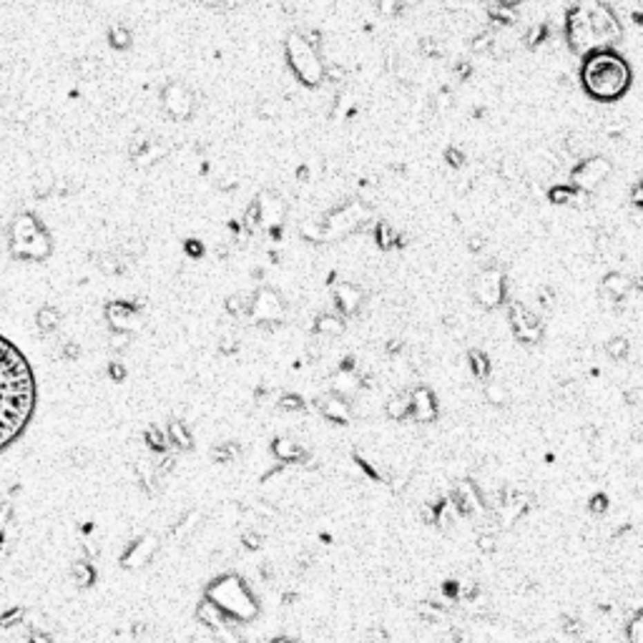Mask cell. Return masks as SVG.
<instances>
[{"label": "cell", "mask_w": 643, "mask_h": 643, "mask_svg": "<svg viewBox=\"0 0 643 643\" xmlns=\"http://www.w3.org/2000/svg\"><path fill=\"white\" fill-rule=\"evenodd\" d=\"M505 291H508L505 274L500 269H495V267L477 271L475 279H472V297L477 299V305L488 307V309L503 305Z\"/></svg>", "instance_id": "8992f818"}, {"label": "cell", "mask_w": 643, "mask_h": 643, "mask_svg": "<svg viewBox=\"0 0 643 643\" xmlns=\"http://www.w3.org/2000/svg\"><path fill=\"white\" fill-rule=\"evenodd\" d=\"M274 643H297V641H289V638H277Z\"/></svg>", "instance_id": "ab89813d"}, {"label": "cell", "mask_w": 643, "mask_h": 643, "mask_svg": "<svg viewBox=\"0 0 643 643\" xmlns=\"http://www.w3.org/2000/svg\"><path fill=\"white\" fill-rule=\"evenodd\" d=\"M608 508H611L608 498H606L603 492H598V495L591 498V512H593V515H603V512H608Z\"/></svg>", "instance_id": "1f68e13d"}, {"label": "cell", "mask_w": 643, "mask_h": 643, "mask_svg": "<svg viewBox=\"0 0 643 643\" xmlns=\"http://www.w3.org/2000/svg\"><path fill=\"white\" fill-rule=\"evenodd\" d=\"M256 211H259V216H262V222L267 227H279L284 222V216H287L284 201L274 194H264L259 199V204H256Z\"/></svg>", "instance_id": "ac0fdd59"}, {"label": "cell", "mask_w": 643, "mask_h": 643, "mask_svg": "<svg viewBox=\"0 0 643 643\" xmlns=\"http://www.w3.org/2000/svg\"><path fill=\"white\" fill-rule=\"evenodd\" d=\"M631 66L626 58L611 48H595L586 56L581 66L583 88L591 98L611 104L628 93L631 88Z\"/></svg>", "instance_id": "7a4b0ae2"}, {"label": "cell", "mask_w": 643, "mask_h": 643, "mask_svg": "<svg viewBox=\"0 0 643 643\" xmlns=\"http://www.w3.org/2000/svg\"><path fill=\"white\" fill-rule=\"evenodd\" d=\"M410 400H412V412H410V420L415 422H435L437 417V400L435 392L425 385L410 390Z\"/></svg>", "instance_id": "4fadbf2b"}, {"label": "cell", "mask_w": 643, "mask_h": 643, "mask_svg": "<svg viewBox=\"0 0 643 643\" xmlns=\"http://www.w3.org/2000/svg\"><path fill=\"white\" fill-rule=\"evenodd\" d=\"M317 407H319V412L327 417V420L339 422V425L349 422V417H352L349 400H345V397H339V394H334V392L322 394V397L317 400Z\"/></svg>", "instance_id": "2e32d148"}, {"label": "cell", "mask_w": 643, "mask_h": 643, "mask_svg": "<svg viewBox=\"0 0 643 643\" xmlns=\"http://www.w3.org/2000/svg\"><path fill=\"white\" fill-rule=\"evenodd\" d=\"M445 161H448V166H452V169H463L468 156H465V151L460 146H448V148H445Z\"/></svg>", "instance_id": "4316f807"}, {"label": "cell", "mask_w": 643, "mask_h": 643, "mask_svg": "<svg viewBox=\"0 0 643 643\" xmlns=\"http://www.w3.org/2000/svg\"><path fill=\"white\" fill-rule=\"evenodd\" d=\"M508 322H510L512 334L520 342H526V345H538L540 339H543V334H546L543 319L530 307L523 305V302H510L508 305Z\"/></svg>", "instance_id": "5b68a950"}, {"label": "cell", "mask_w": 643, "mask_h": 643, "mask_svg": "<svg viewBox=\"0 0 643 643\" xmlns=\"http://www.w3.org/2000/svg\"><path fill=\"white\" fill-rule=\"evenodd\" d=\"M611 171H613V164H611L606 156H591V159H583L581 164L570 171V181H573L570 186H575L578 191L591 194V191H595L603 181L608 179Z\"/></svg>", "instance_id": "52a82bcc"}, {"label": "cell", "mask_w": 643, "mask_h": 643, "mask_svg": "<svg viewBox=\"0 0 643 643\" xmlns=\"http://www.w3.org/2000/svg\"><path fill=\"white\" fill-rule=\"evenodd\" d=\"M374 242H377L380 249H392V247H397V242H400V234L392 229V224L380 222L374 227Z\"/></svg>", "instance_id": "cb8c5ba5"}, {"label": "cell", "mask_w": 643, "mask_h": 643, "mask_svg": "<svg viewBox=\"0 0 643 643\" xmlns=\"http://www.w3.org/2000/svg\"><path fill=\"white\" fill-rule=\"evenodd\" d=\"M251 311L262 322H279L284 317V302L279 299L277 291L271 289H262L256 294V302L251 305Z\"/></svg>", "instance_id": "5bb4252c"}, {"label": "cell", "mask_w": 643, "mask_h": 643, "mask_svg": "<svg viewBox=\"0 0 643 643\" xmlns=\"http://www.w3.org/2000/svg\"><path fill=\"white\" fill-rule=\"evenodd\" d=\"M588 18L593 26L595 38H606V41H618L623 35L621 23L615 18L613 8L608 3H593V8H588Z\"/></svg>", "instance_id": "30bf717a"}, {"label": "cell", "mask_w": 643, "mask_h": 643, "mask_svg": "<svg viewBox=\"0 0 643 643\" xmlns=\"http://www.w3.org/2000/svg\"><path fill=\"white\" fill-rule=\"evenodd\" d=\"M244 0H224V6H229V8H236V6H242Z\"/></svg>", "instance_id": "f35d334b"}, {"label": "cell", "mask_w": 643, "mask_h": 643, "mask_svg": "<svg viewBox=\"0 0 643 643\" xmlns=\"http://www.w3.org/2000/svg\"><path fill=\"white\" fill-rule=\"evenodd\" d=\"M488 400L495 402V405H503V402H508V390L498 382H492V385H488Z\"/></svg>", "instance_id": "f546056e"}, {"label": "cell", "mask_w": 643, "mask_h": 643, "mask_svg": "<svg viewBox=\"0 0 643 643\" xmlns=\"http://www.w3.org/2000/svg\"><path fill=\"white\" fill-rule=\"evenodd\" d=\"M566 38L568 46L581 56H588L591 50H595V33L593 26H591V18H588V8H575V10L568 13Z\"/></svg>", "instance_id": "ba28073f"}, {"label": "cell", "mask_w": 643, "mask_h": 643, "mask_svg": "<svg viewBox=\"0 0 643 643\" xmlns=\"http://www.w3.org/2000/svg\"><path fill=\"white\" fill-rule=\"evenodd\" d=\"M548 196H550L553 204H581L586 191H578V189L570 186V184H558V186L550 189V194Z\"/></svg>", "instance_id": "603a6c76"}, {"label": "cell", "mask_w": 643, "mask_h": 643, "mask_svg": "<svg viewBox=\"0 0 643 643\" xmlns=\"http://www.w3.org/2000/svg\"><path fill=\"white\" fill-rule=\"evenodd\" d=\"M477 548H480L483 553H490V550H495V535H492V532H485V535H480V538H477Z\"/></svg>", "instance_id": "836d02e7"}, {"label": "cell", "mask_w": 643, "mask_h": 643, "mask_svg": "<svg viewBox=\"0 0 643 643\" xmlns=\"http://www.w3.org/2000/svg\"><path fill=\"white\" fill-rule=\"evenodd\" d=\"M468 360H470V370H472V374H475L477 380H480V382L490 380L492 362H490V357L483 352V349H470Z\"/></svg>", "instance_id": "7402d4cb"}, {"label": "cell", "mask_w": 643, "mask_h": 643, "mask_svg": "<svg viewBox=\"0 0 643 643\" xmlns=\"http://www.w3.org/2000/svg\"><path fill=\"white\" fill-rule=\"evenodd\" d=\"M365 222H367V209L362 204H357V201L334 209L332 214H327L325 222H322V227H325V242L352 234L354 229H360Z\"/></svg>", "instance_id": "277c9868"}, {"label": "cell", "mask_w": 643, "mask_h": 643, "mask_svg": "<svg viewBox=\"0 0 643 643\" xmlns=\"http://www.w3.org/2000/svg\"><path fill=\"white\" fill-rule=\"evenodd\" d=\"M332 297L337 309L345 314V317H354L360 307L365 305V291L352 282H337L332 287Z\"/></svg>", "instance_id": "7c38bea8"}, {"label": "cell", "mask_w": 643, "mask_h": 643, "mask_svg": "<svg viewBox=\"0 0 643 643\" xmlns=\"http://www.w3.org/2000/svg\"><path fill=\"white\" fill-rule=\"evenodd\" d=\"M498 3H503V6H508V8H515V6H520L523 0H498Z\"/></svg>", "instance_id": "74e56055"}, {"label": "cell", "mask_w": 643, "mask_h": 643, "mask_svg": "<svg viewBox=\"0 0 643 643\" xmlns=\"http://www.w3.org/2000/svg\"><path fill=\"white\" fill-rule=\"evenodd\" d=\"M274 455H277L282 463H297V460H302L307 452L297 440H291V437H279L277 443H274Z\"/></svg>", "instance_id": "ffe728a7"}, {"label": "cell", "mask_w": 643, "mask_h": 643, "mask_svg": "<svg viewBox=\"0 0 643 643\" xmlns=\"http://www.w3.org/2000/svg\"><path fill=\"white\" fill-rule=\"evenodd\" d=\"M365 387V382H362V377L357 372H354V367L345 365L342 370H337L332 377V392L339 394V397H345V400H352V397H357L360 394V390Z\"/></svg>", "instance_id": "9a60e30c"}, {"label": "cell", "mask_w": 643, "mask_h": 643, "mask_svg": "<svg viewBox=\"0 0 643 643\" xmlns=\"http://www.w3.org/2000/svg\"><path fill=\"white\" fill-rule=\"evenodd\" d=\"M224 588H227V595H222L224 608H229L234 615H239V618H251V615L256 613L254 598L247 593V588H244L242 583L231 578V581H227Z\"/></svg>", "instance_id": "8fae6325"}, {"label": "cell", "mask_w": 643, "mask_h": 643, "mask_svg": "<svg viewBox=\"0 0 643 643\" xmlns=\"http://www.w3.org/2000/svg\"><path fill=\"white\" fill-rule=\"evenodd\" d=\"M35 410V380L28 360L0 337V450L15 443Z\"/></svg>", "instance_id": "6da1fadb"}, {"label": "cell", "mask_w": 643, "mask_h": 643, "mask_svg": "<svg viewBox=\"0 0 643 643\" xmlns=\"http://www.w3.org/2000/svg\"><path fill=\"white\" fill-rule=\"evenodd\" d=\"M287 61L291 73L305 86H319L327 78V66L322 61V53L314 43L307 41V35L291 33L287 41Z\"/></svg>", "instance_id": "3957f363"}, {"label": "cell", "mask_w": 643, "mask_h": 643, "mask_svg": "<svg viewBox=\"0 0 643 643\" xmlns=\"http://www.w3.org/2000/svg\"><path fill=\"white\" fill-rule=\"evenodd\" d=\"M628 638L631 643H643V611H638L628 623Z\"/></svg>", "instance_id": "83f0119b"}, {"label": "cell", "mask_w": 643, "mask_h": 643, "mask_svg": "<svg viewBox=\"0 0 643 643\" xmlns=\"http://www.w3.org/2000/svg\"><path fill=\"white\" fill-rule=\"evenodd\" d=\"M282 407L284 410H302L305 405H302V400H299L297 394H284V397H282Z\"/></svg>", "instance_id": "e575fe53"}, {"label": "cell", "mask_w": 643, "mask_h": 643, "mask_svg": "<svg viewBox=\"0 0 643 643\" xmlns=\"http://www.w3.org/2000/svg\"><path fill=\"white\" fill-rule=\"evenodd\" d=\"M633 287H636V282H633L628 274H623V271H611V274H606V279H603L601 291L608 302H621Z\"/></svg>", "instance_id": "e0dca14e"}, {"label": "cell", "mask_w": 643, "mask_h": 643, "mask_svg": "<svg viewBox=\"0 0 643 643\" xmlns=\"http://www.w3.org/2000/svg\"><path fill=\"white\" fill-rule=\"evenodd\" d=\"M641 6H643V0H641Z\"/></svg>", "instance_id": "60d3db41"}, {"label": "cell", "mask_w": 643, "mask_h": 643, "mask_svg": "<svg viewBox=\"0 0 643 643\" xmlns=\"http://www.w3.org/2000/svg\"><path fill=\"white\" fill-rule=\"evenodd\" d=\"M538 299H540V305L546 307V309H548V307H553V297H550V289H543V291H540Z\"/></svg>", "instance_id": "8d00e7d4"}, {"label": "cell", "mask_w": 643, "mask_h": 643, "mask_svg": "<svg viewBox=\"0 0 643 643\" xmlns=\"http://www.w3.org/2000/svg\"><path fill=\"white\" fill-rule=\"evenodd\" d=\"M410 412H412V400H410V390H402V392L392 394L387 400V415L394 422L410 420Z\"/></svg>", "instance_id": "d6986e66"}, {"label": "cell", "mask_w": 643, "mask_h": 643, "mask_svg": "<svg viewBox=\"0 0 643 643\" xmlns=\"http://www.w3.org/2000/svg\"><path fill=\"white\" fill-rule=\"evenodd\" d=\"M546 35H548V28H546V26H543V23H538L535 28H530V30H528L526 43H528V46H538L540 41H546Z\"/></svg>", "instance_id": "4dcf8cb0"}, {"label": "cell", "mask_w": 643, "mask_h": 643, "mask_svg": "<svg viewBox=\"0 0 643 643\" xmlns=\"http://www.w3.org/2000/svg\"><path fill=\"white\" fill-rule=\"evenodd\" d=\"M608 354L613 357V360H618V362H623L626 357H628V352H631V345H628V339L626 337H613L608 342Z\"/></svg>", "instance_id": "d4e9b609"}, {"label": "cell", "mask_w": 643, "mask_h": 643, "mask_svg": "<svg viewBox=\"0 0 643 643\" xmlns=\"http://www.w3.org/2000/svg\"><path fill=\"white\" fill-rule=\"evenodd\" d=\"M452 503L457 505V510L463 512V518H483L488 512V503H485L483 492L477 490V485L470 483V480H460L452 490Z\"/></svg>", "instance_id": "9c48e42d"}, {"label": "cell", "mask_w": 643, "mask_h": 643, "mask_svg": "<svg viewBox=\"0 0 643 643\" xmlns=\"http://www.w3.org/2000/svg\"><path fill=\"white\" fill-rule=\"evenodd\" d=\"M490 15L495 18V21H500V23H515V21H518L515 8H508V6H503V3H495V6L490 8Z\"/></svg>", "instance_id": "484cf974"}, {"label": "cell", "mask_w": 643, "mask_h": 643, "mask_svg": "<svg viewBox=\"0 0 643 643\" xmlns=\"http://www.w3.org/2000/svg\"><path fill=\"white\" fill-rule=\"evenodd\" d=\"M492 43H495L492 33H480V35H477V41L472 43V50H475V53H485V50L492 48Z\"/></svg>", "instance_id": "d6a6232c"}, {"label": "cell", "mask_w": 643, "mask_h": 643, "mask_svg": "<svg viewBox=\"0 0 643 643\" xmlns=\"http://www.w3.org/2000/svg\"><path fill=\"white\" fill-rule=\"evenodd\" d=\"M314 332L322 334V337H339L345 332V322L337 314H319L317 322H314Z\"/></svg>", "instance_id": "44dd1931"}, {"label": "cell", "mask_w": 643, "mask_h": 643, "mask_svg": "<svg viewBox=\"0 0 643 643\" xmlns=\"http://www.w3.org/2000/svg\"><path fill=\"white\" fill-rule=\"evenodd\" d=\"M412 0H377V6H380V10L385 15H394V13H400L402 8L405 6H410Z\"/></svg>", "instance_id": "f1b7e54d"}, {"label": "cell", "mask_w": 643, "mask_h": 643, "mask_svg": "<svg viewBox=\"0 0 643 643\" xmlns=\"http://www.w3.org/2000/svg\"><path fill=\"white\" fill-rule=\"evenodd\" d=\"M631 199H633V204H636V207L643 209V179L638 181L636 186H633V191H631Z\"/></svg>", "instance_id": "d590c367"}]
</instances>
